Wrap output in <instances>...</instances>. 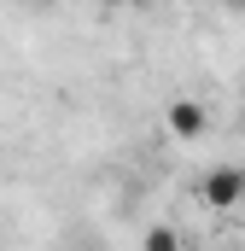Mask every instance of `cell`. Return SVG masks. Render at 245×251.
Masks as SVG:
<instances>
[{"label": "cell", "mask_w": 245, "mask_h": 251, "mask_svg": "<svg viewBox=\"0 0 245 251\" xmlns=\"http://www.w3.org/2000/svg\"><path fill=\"white\" fill-rule=\"evenodd\" d=\"M222 6H234V12H245V0H222Z\"/></svg>", "instance_id": "obj_4"}, {"label": "cell", "mask_w": 245, "mask_h": 251, "mask_svg": "<svg viewBox=\"0 0 245 251\" xmlns=\"http://www.w3.org/2000/svg\"><path fill=\"white\" fill-rule=\"evenodd\" d=\"M204 204L210 210H240L245 204V170H210L204 176Z\"/></svg>", "instance_id": "obj_1"}, {"label": "cell", "mask_w": 245, "mask_h": 251, "mask_svg": "<svg viewBox=\"0 0 245 251\" xmlns=\"http://www.w3.org/2000/svg\"><path fill=\"white\" fill-rule=\"evenodd\" d=\"M164 123H170V134H175V140H198V134L210 128V117H204V105H198V100H170Z\"/></svg>", "instance_id": "obj_2"}, {"label": "cell", "mask_w": 245, "mask_h": 251, "mask_svg": "<svg viewBox=\"0 0 245 251\" xmlns=\"http://www.w3.org/2000/svg\"><path fill=\"white\" fill-rule=\"evenodd\" d=\"M175 246H181L175 228H146V251H175Z\"/></svg>", "instance_id": "obj_3"}]
</instances>
